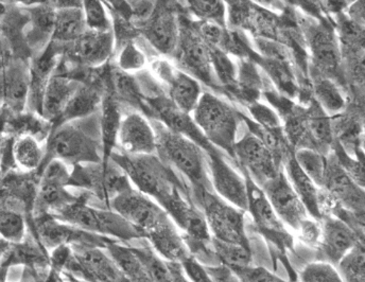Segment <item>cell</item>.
I'll return each instance as SVG.
<instances>
[{"instance_id":"obj_41","label":"cell","mask_w":365,"mask_h":282,"mask_svg":"<svg viewBox=\"0 0 365 282\" xmlns=\"http://www.w3.org/2000/svg\"><path fill=\"white\" fill-rule=\"evenodd\" d=\"M295 160L319 188L323 187L327 156L310 149L294 151Z\"/></svg>"},{"instance_id":"obj_4","label":"cell","mask_w":365,"mask_h":282,"mask_svg":"<svg viewBox=\"0 0 365 282\" xmlns=\"http://www.w3.org/2000/svg\"><path fill=\"white\" fill-rule=\"evenodd\" d=\"M93 197L81 193L77 201L51 214L54 218L82 231L114 239L123 244L145 239L143 234L114 210L91 205Z\"/></svg>"},{"instance_id":"obj_45","label":"cell","mask_w":365,"mask_h":282,"mask_svg":"<svg viewBox=\"0 0 365 282\" xmlns=\"http://www.w3.org/2000/svg\"><path fill=\"white\" fill-rule=\"evenodd\" d=\"M247 106L252 118L260 127H264V129L273 130V131L284 130L279 115L272 108L259 103V102H254V103L249 104Z\"/></svg>"},{"instance_id":"obj_15","label":"cell","mask_w":365,"mask_h":282,"mask_svg":"<svg viewBox=\"0 0 365 282\" xmlns=\"http://www.w3.org/2000/svg\"><path fill=\"white\" fill-rule=\"evenodd\" d=\"M182 10L178 2L158 1L151 17L138 27L145 42L162 56L173 58L177 51Z\"/></svg>"},{"instance_id":"obj_50","label":"cell","mask_w":365,"mask_h":282,"mask_svg":"<svg viewBox=\"0 0 365 282\" xmlns=\"http://www.w3.org/2000/svg\"><path fill=\"white\" fill-rule=\"evenodd\" d=\"M344 75L347 84L351 82L353 88H365V54L357 62L344 68Z\"/></svg>"},{"instance_id":"obj_14","label":"cell","mask_w":365,"mask_h":282,"mask_svg":"<svg viewBox=\"0 0 365 282\" xmlns=\"http://www.w3.org/2000/svg\"><path fill=\"white\" fill-rule=\"evenodd\" d=\"M29 231L42 243L49 253L61 245L100 247L106 249L110 243L119 242L108 236L82 231L58 220L51 214H43L34 218L29 224Z\"/></svg>"},{"instance_id":"obj_49","label":"cell","mask_w":365,"mask_h":282,"mask_svg":"<svg viewBox=\"0 0 365 282\" xmlns=\"http://www.w3.org/2000/svg\"><path fill=\"white\" fill-rule=\"evenodd\" d=\"M182 266L191 282H215L208 274L205 266L200 263L192 256L182 262Z\"/></svg>"},{"instance_id":"obj_53","label":"cell","mask_w":365,"mask_h":282,"mask_svg":"<svg viewBox=\"0 0 365 282\" xmlns=\"http://www.w3.org/2000/svg\"><path fill=\"white\" fill-rule=\"evenodd\" d=\"M345 13L351 21L365 28V0L351 2Z\"/></svg>"},{"instance_id":"obj_52","label":"cell","mask_w":365,"mask_h":282,"mask_svg":"<svg viewBox=\"0 0 365 282\" xmlns=\"http://www.w3.org/2000/svg\"><path fill=\"white\" fill-rule=\"evenodd\" d=\"M215 282H240L238 276L225 266H205Z\"/></svg>"},{"instance_id":"obj_19","label":"cell","mask_w":365,"mask_h":282,"mask_svg":"<svg viewBox=\"0 0 365 282\" xmlns=\"http://www.w3.org/2000/svg\"><path fill=\"white\" fill-rule=\"evenodd\" d=\"M152 73L162 84L169 99L186 114H192L203 92L201 83L166 58L151 62Z\"/></svg>"},{"instance_id":"obj_48","label":"cell","mask_w":365,"mask_h":282,"mask_svg":"<svg viewBox=\"0 0 365 282\" xmlns=\"http://www.w3.org/2000/svg\"><path fill=\"white\" fill-rule=\"evenodd\" d=\"M16 138L9 134H2L1 142V172L2 179L9 173L19 169L14 157V143Z\"/></svg>"},{"instance_id":"obj_42","label":"cell","mask_w":365,"mask_h":282,"mask_svg":"<svg viewBox=\"0 0 365 282\" xmlns=\"http://www.w3.org/2000/svg\"><path fill=\"white\" fill-rule=\"evenodd\" d=\"M297 278L299 282H344L338 268L324 261L310 262Z\"/></svg>"},{"instance_id":"obj_54","label":"cell","mask_w":365,"mask_h":282,"mask_svg":"<svg viewBox=\"0 0 365 282\" xmlns=\"http://www.w3.org/2000/svg\"><path fill=\"white\" fill-rule=\"evenodd\" d=\"M60 276L63 282H88L77 278V277L73 276V275H71V273L68 272H61Z\"/></svg>"},{"instance_id":"obj_30","label":"cell","mask_w":365,"mask_h":282,"mask_svg":"<svg viewBox=\"0 0 365 282\" xmlns=\"http://www.w3.org/2000/svg\"><path fill=\"white\" fill-rule=\"evenodd\" d=\"M312 95L330 117L336 116L346 110L347 102L345 90L327 75L309 68Z\"/></svg>"},{"instance_id":"obj_20","label":"cell","mask_w":365,"mask_h":282,"mask_svg":"<svg viewBox=\"0 0 365 282\" xmlns=\"http://www.w3.org/2000/svg\"><path fill=\"white\" fill-rule=\"evenodd\" d=\"M321 225L322 236L316 251L317 261L328 262L336 266L365 236L364 231H357L334 216H324Z\"/></svg>"},{"instance_id":"obj_1","label":"cell","mask_w":365,"mask_h":282,"mask_svg":"<svg viewBox=\"0 0 365 282\" xmlns=\"http://www.w3.org/2000/svg\"><path fill=\"white\" fill-rule=\"evenodd\" d=\"M110 160L125 171L134 188L153 199L167 212L180 199L192 197L189 184L158 154L131 155L115 149Z\"/></svg>"},{"instance_id":"obj_51","label":"cell","mask_w":365,"mask_h":282,"mask_svg":"<svg viewBox=\"0 0 365 282\" xmlns=\"http://www.w3.org/2000/svg\"><path fill=\"white\" fill-rule=\"evenodd\" d=\"M73 256V249L71 245H61L53 251H50V266L51 270L61 273L65 270L67 263Z\"/></svg>"},{"instance_id":"obj_46","label":"cell","mask_w":365,"mask_h":282,"mask_svg":"<svg viewBox=\"0 0 365 282\" xmlns=\"http://www.w3.org/2000/svg\"><path fill=\"white\" fill-rule=\"evenodd\" d=\"M299 241L305 244L308 249L316 251L318 249L322 236L321 221L314 220L310 216L305 221L297 231Z\"/></svg>"},{"instance_id":"obj_25","label":"cell","mask_w":365,"mask_h":282,"mask_svg":"<svg viewBox=\"0 0 365 282\" xmlns=\"http://www.w3.org/2000/svg\"><path fill=\"white\" fill-rule=\"evenodd\" d=\"M83 84L68 77L62 71H56L54 69L43 95L40 116H42L48 122H58L71 102V98Z\"/></svg>"},{"instance_id":"obj_18","label":"cell","mask_w":365,"mask_h":282,"mask_svg":"<svg viewBox=\"0 0 365 282\" xmlns=\"http://www.w3.org/2000/svg\"><path fill=\"white\" fill-rule=\"evenodd\" d=\"M71 249L73 256L63 272L88 282H130L106 249L88 246Z\"/></svg>"},{"instance_id":"obj_31","label":"cell","mask_w":365,"mask_h":282,"mask_svg":"<svg viewBox=\"0 0 365 282\" xmlns=\"http://www.w3.org/2000/svg\"><path fill=\"white\" fill-rule=\"evenodd\" d=\"M121 120L123 117H121L120 105L110 92V81H108L104 92L101 108H100V125H101L102 141H103V162H110V154L116 149Z\"/></svg>"},{"instance_id":"obj_55","label":"cell","mask_w":365,"mask_h":282,"mask_svg":"<svg viewBox=\"0 0 365 282\" xmlns=\"http://www.w3.org/2000/svg\"><path fill=\"white\" fill-rule=\"evenodd\" d=\"M361 147H362V149H364V151L365 152V127H364V136H362Z\"/></svg>"},{"instance_id":"obj_6","label":"cell","mask_w":365,"mask_h":282,"mask_svg":"<svg viewBox=\"0 0 365 282\" xmlns=\"http://www.w3.org/2000/svg\"><path fill=\"white\" fill-rule=\"evenodd\" d=\"M191 117L207 140L236 164L235 145L238 141L239 127L243 122L241 112L220 95L205 92Z\"/></svg>"},{"instance_id":"obj_40","label":"cell","mask_w":365,"mask_h":282,"mask_svg":"<svg viewBox=\"0 0 365 282\" xmlns=\"http://www.w3.org/2000/svg\"><path fill=\"white\" fill-rule=\"evenodd\" d=\"M0 233L9 243H21L29 233L28 220L25 214L15 210L1 208L0 214Z\"/></svg>"},{"instance_id":"obj_8","label":"cell","mask_w":365,"mask_h":282,"mask_svg":"<svg viewBox=\"0 0 365 282\" xmlns=\"http://www.w3.org/2000/svg\"><path fill=\"white\" fill-rule=\"evenodd\" d=\"M192 197L203 212L215 240L251 247L245 229V212L228 203L215 191H201Z\"/></svg>"},{"instance_id":"obj_35","label":"cell","mask_w":365,"mask_h":282,"mask_svg":"<svg viewBox=\"0 0 365 282\" xmlns=\"http://www.w3.org/2000/svg\"><path fill=\"white\" fill-rule=\"evenodd\" d=\"M14 157L17 166L26 172L42 170L46 152L34 136H21L15 140Z\"/></svg>"},{"instance_id":"obj_47","label":"cell","mask_w":365,"mask_h":282,"mask_svg":"<svg viewBox=\"0 0 365 282\" xmlns=\"http://www.w3.org/2000/svg\"><path fill=\"white\" fill-rule=\"evenodd\" d=\"M240 282H293L279 278L262 266H250L235 273Z\"/></svg>"},{"instance_id":"obj_16","label":"cell","mask_w":365,"mask_h":282,"mask_svg":"<svg viewBox=\"0 0 365 282\" xmlns=\"http://www.w3.org/2000/svg\"><path fill=\"white\" fill-rule=\"evenodd\" d=\"M205 154L215 192L235 207L247 212L249 194L245 175L227 154L218 147H214Z\"/></svg>"},{"instance_id":"obj_22","label":"cell","mask_w":365,"mask_h":282,"mask_svg":"<svg viewBox=\"0 0 365 282\" xmlns=\"http://www.w3.org/2000/svg\"><path fill=\"white\" fill-rule=\"evenodd\" d=\"M116 149L131 155L158 154V141L151 121L141 113L125 115L119 127Z\"/></svg>"},{"instance_id":"obj_17","label":"cell","mask_w":365,"mask_h":282,"mask_svg":"<svg viewBox=\"0 0 365 282\" xmlns=\"http://www.w3.org/2000/svg\"><path fill=\"white\" fill-rule=\"evenodd\" d=\"M71 174L68 164L60 160H49L43 167L34 219L43 214H52L77 201L79 195L73 194L67 189Z\"/></svg>"},{"instance_id":"obj_26","label":"cell","mask_w":365,"mask_h":282,"mask_svg":"<svg viewBox=\"0 0 365 282\" xmlns=\"http://www.w3.org/2000/svg\"><path fill=\"white\" fill-rule=\"evenodd\" d=\"M28 30H25L26 44L29 49L36 52L45 51L49 41L53 36L54 26H56V9L53 2H36L29 4L27 8Z\"/></svg>"},{"instance_id":"obj_34","label":"cell","mask_w":365,"mask_h":282,"mask_svg":"<svg viewBox=\"0 0 365 282\" xmlns=\"http://www.w3.org/2000/svg\"><path fill=\"white\" fill-rule=\"evenodd\" d=\"M106 251L115 260L130 282H153L145 264L130 245L113 242L106 247Z\"/></svg>"},{"instance_id":"obj_29","label":"cell","mask_w":365,"mask_h":282,"mask_svg":"<svg viewBox=\"0 0 365 282\" xmlns=\"http://www.w3.org/2000/svg\"><path fill=\"white\" fill-rule=\"evenodd\" d=\"M332 21L340 45L344 70L365 54V28L351 21L345 12L332 17Z\"/></svg>"},{"instance_id":"obj_21","label":"cell","mask_w":365,"mask_h":282,"mask_svg":"<svg viewBox=\"0 0 365 282\" xmlns=\"http://www.w3.org/2000/svg\"><path fill=\"white\" fill-rule=\"evenodd\" d=\"M262 189L280 220L293 231H299L301 225L310 218L305 205L287 179L284 168Z\"/></svg>"},{"instance_id":"obj_56","label":"cell","mask_w":365,"mask_h":282,"mask_svg":"<svg viewBox=\"0 0 365 282\" xmlns=\"http://www.w3.org/2000/svg\"><path fill=\"white\" fill-rule=\"evenodd\" d=\"M19 282H43V281H21Z\"/></svg>"},{"instance_id":"obj_9","label":"cell","mask_w":365,"mask_h":282,"mask_svg":"<svg viewBox=\"0 0 365 282\" xmlns=\"http://www.w3.org/2000/svg\"><path fill=\"white\" fill-rule=\"evenodd\" d=\"M67 187L90 193L110 209L112 199L134 187L125 171L110 160L108 162L82 164L73 167Z\"/></svg>"},{"instance_id":"obj_24","label":"cell","mask_w":365,"mask_h":282,"mask_svg":"<svg viewBox=\"0 0 365 282\" xmlns=\"http://www.w3.org/2000/svg\"><path fill=\"white\" fill-rule=\"evenodd\" d=\"M114 32H95L88 30L76 42L68 44L65 56L79 66L98 68L108 62L114 48Z\"/></svg>"},{"instance_id":"obj_33","label":"cell","mask_w":365,"mask_h":282,"mask_svg":"<svg viewBox=\"0 0 365 282\" xmlns=\"http://www.w3.org/2000/svg\"><path fill=\"white\" fill-rule=\"evenodd\" d=\"M88 31L83 4L56 10V26L51 42L68 45Z\"/></svg>"},{"instance_id":"obj_5","label":"cell","mask_w":365,"mask_h":282,"mask_svg":"<svg viewBox=\"0 0 365 282\" xmlns=\"http://www.w3.org/2000/svg\"><path fill=\"white\" fill-rule=\"evenodd\" d=\"M297 23L309 52V68L331 78L346 90L342 54L332 19L325 16L316 19L299 14Z\"/></svg>"},{"instance_id":"obj_3","label":"cell","mask_w":365,"mask_h":282,"mask_svg":"<svg viewBox=\"0 0 365 282\" xmlns=\"http://www.w3.org/2000/svg\"><path fill=\"white\" fill-rule=\"evenodd\" d=\"M149 120L156 134L158 155L189 184L192 194L214 191L204 150L195 141L167 127L162 121Z\"/></svg>"},{"instance_id":"obj_23","label":"cell","mask_w":365,"mask_h":282,"mask_svg":"<svg viewBox=\"0 0 365 282\" xmlns=\"http://www.w3.org/2000/svg\"><path fill=\"white\" fill-rule=\"evenodd\" d=\"M31 86V66L25 58H13L4 62L2 92L4 108L13 115L23 114L28 105Z\"/></svg>"},{"instance_id":"obj_7","label":"cell","mask_w":365,"mask_h":282,"mask_svg":"<svg viewBox=\"0 0 365 282\" xmlns=\"http://www.w3.org/2000/svg\"><path fill=\"white\" fill-rule=\"evenodd\" d=\"M180 27L179 45L173 58L175 66L216 94L227 95L215 73L210 46L200 34L195 19L189 16L185 8L180 15Z\"/></svg>"},{"instance_id":"obj_32","label":"cell","mask_w":365,"mask_h":282,"mask_svg":"<svg viewBox=\"0 0 365 282\" xmlns=\"http://www.w3.org/2000/svg\"><path fill=\"white\" fill-rule=\"evenodd\" d=\"M305 121L317 151L327 156L334 143L331 117L322 108L314 98L305 108Z\"/></svg>"},{"instance_id":"obj_27","label":"cell","mask_w":365,"mask_h":282,"mask_svg":"<svg viewBox=\"0 0 365 282\" xmlns=\"http://www.w3.org/2000/svg\"><path fill=\"white\" fill-rule=\"evenodd\" d=\"M282 164H284L287 179L303 202L309 216L314 220L321 221L322 214L319 204V188L295 160L294 150H291L287 153Z\"/></svg>"},{"instance_id":"obj_38","label":"cell","mask_w":365,"mask_h":282,"mask_svg":"<svg viewBox=\"0 0 365 282\" xmlns=\"http://www.w3.org/2000/svg\"><path fill=\"white\" fill-rule=\"evenodd\" d=\"M336 162L344 172L365 190V152L362 147L347 153L343 147L334 141L331 149Z\"/></svg>"},{"instance_id":"obj_44","label":"cell","mask_w":365,"mask_h":282,"mask_svg":"<svg viewBox=\"0 0 365 282\" xmlns=\"http://www.w3.org/2000/svg\"><path fill=\"white\" fill-rule=\"evenodd\" d=\"M147 56L145 52L134 42L128 43L119 50L117 67L123 73H138L145 69Z\"/></svg>"},{"instance_id":"obj_37","label":"cell","mask_w":365,"mask_h":282,"mask_svg":"<svg viewBox=\"0 0 365 282\" xmlns=\"http://www.w3.org/2000/svg\"><path fill=\"white\" fill-rule=\"evenodd\" d=\"M185 10L192 15L197 21L215 24L222 28H227V4L218 0L212 1H187Z\"/></svg>"},{"instance_id":"obj_10","label":"cell","mask_w":365,"mask_h":282,"mask_svg":"<svg viewBox=\"0 0 365 282\" xmlns=\"http://www.w3.org/2000/svg\"><path fill=\"white\" fill-rule=\"evenodd\" d=\"M242 174L247 179L249 194L247 212L251 214L256 231L273 247L274 259L287 258L288 251H293L294 249V238L276 214L264 191L249 175Z\"/></svg>"},{"instance_id":"obj_28","label":"cell","mask_w":365,"mask_h":282,"mask_svg":"<svg viewBox=\"0 0 365 282\" xmlns=\"http://www.w3.org/2000/svg\"><path fill=\"white\" fill-rule=\"evenodd\" d=\"M334 141L347 153L361 147L365 120L361 110L356 104H349L346 110L331 117Z\"/></svg>"},{"instance_id":"obj_13","label":"cell","mask_w":365,"mask_h":282,"mask_svg":"<svg viewBox=\"0 0 365 282\" xmlns=\"http://www.w3.org/2000/svg\"><path fill=\"white\" fill-rule=\"evenodd\" d=\"M12 268H23L26 281L45 282L51 271L50 253L31 233L21 243L1 240V275Z\"/></svg>"},{"instance_id":"obj_12","label":"cell","mask_w":365,"mask_h":282,"mask_svg":"<svg viewBox=\"0 0 365 282\" xmlns=\"http://www.w3.org/2000/svg\"><path fill=\"white\" fill-rule=\"evenodd\" d=\"M237 168L249 175L260 188L275 179L284 168V160L247 130L235 145Z\"/></svg>"},{"instance_id":"obj_2","label":"cell","mask_w":365,"mask_h":282,"mask_svg":"<svg viewBox=\"0 0 365 282\" xmlns=\"http://www.w3.org/2000/svg\"><path fill=\"white\" fill-rule=\"evenodd\" d=\"M51 160H62L69 167L103 162L100 110L52 130L46 147L44 166Z\"/></svg>"},{"instance_id":"obj_11","label":"cell","mask_w":365,"mask_h":282,"mask_svg":"<svg viewBox=\"0 0 365 282\" xmlns=\"http://www.w3.org/2000/svg\"><path fill=\"white\" fill-rule=\"evenodd\" d=\"M110 209L129 221L145 239L173 222L160 204L134 187L112 199Z\"/></svg>"},{"instance_id":"obj_39","label":"cell","mask_w":365,"mask_h":282,"mask_svg":"<svg viewBox=\"0 0 365 282\" xmlns=\"http://www.w3.org/2000/svg\"><path fill=\"white\" fill-rule=\"evenodd\" d=\"M336 268L344 282H365V236Z\"/></svg>"},{"instance_id":"obj_36","label":"cell","mask_w":365,"mask_h":282,"mask_svg":"<svg viewBox=\"0 0 365 282\" xmlns=\"http://www.w3.org/2000/svg\"><path fill=\"white\" fill-rule=\"evenodd\" d=\"M212 245L221 266H227L232 272L236 273L252 266L253 262L252 247L221 242V241L215 240L214 238H212Z\"/></svg>"},{"instance_id":"obj_43","label":"cell","mask_w":365,"mask_h":282,"mask_svg":"<svg viewBox=\"0 0 365 282\" xmlns=\"http://www.w3.org/2000/svg\"><path fill=\"white\" fill-rule=\"evenodd\" d=\"M83 11L88 30L102 33L114 30L104 2L102 4L101 1L96 0H86L83 1Z\"/></svg>"}]
</instances>
